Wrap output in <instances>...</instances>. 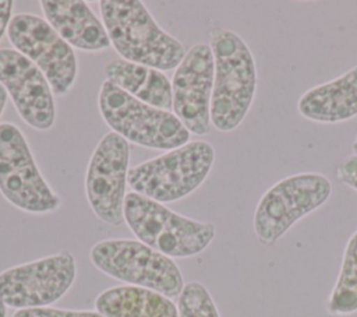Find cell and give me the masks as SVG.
Instances as JSON below:
<instances>
[{
    "label": "cell",
    "mask_w": 357,
    "mask_h": 317,
    "mask_svg": "<svg viewBox=\"0 0 357 317\" xmlns=\"http://www.w3.org/2000/svg\"><path fill=\"white\" fill-rule=\"evenodd\" d=\"M99 10L110 45L123 60L167 71L184 59L183 43L156 24L142 1L100 0Z\"/></svg>",
    "instance_id": "1"
},
{
    "label": "cell",
    "mask_w": 357,
    "mask_h": 317,
    "mask_svg": "<svg viewBox=\"0 0 357 317\" xmlns=\"http://www.w3.org/2000/svg\"><path fill=\"white\" fill-rule=\"evenodd\" d=\"M215 60L211 123L219 131L236 130L245 119L257 91V66L245 40L227 28L209 32Z\"/></svg>",
    "instance_id": "2"
},
{
    "label": "cell",
    "mask_w": 357,
    "mask_h": 317,
    "mask_svg": "<svg viewBox=\"0 0 357 317\" xmlns=\"http://www.w3.org/2000/svg\"><path fill=\"white\" fill-rule=\"evenodd\" d=\"M123 212L124 222L139 242L170 258L202 253L216 235L212 222L183 216L134 191L126 194Z\"/></svg>",
    "instance_id": "3"
},
{
    "label": "cell",
    "mask_w": 357,
    "mask_h": 317,
    "mask_svg": "<svg viewBox=\"0 0 357 317\" xmlns=\"http://www.w3.org/2000/svg\"><path fill=\"white\" fill-rule=\"evenodd\" d=\"M215 149L208 141L187 144L128 169V186L134 193L158 202H173L195 191L208 177Z\"/></svg>",
    "instance_id": "4"
},
{
    "label": "cell",
    "mask_w": 357,
    "mask_h": 317,
    "mask_svg": "<svg viewBox=\"0 0 357 317\" xmlns=\"http://www.w3.org/2000/svg\"><path fill=\"white\" fill-rule=\"evenodd\" d=\"M98 105L105 123L126 141L165 151L190 141L191 133L173 112L146 105L106 80L102 82Z\"/></svg>",
    "instance_id": "5"
},
{
    "label": "cell",
    "mask_w": 357,
    "mask_h": 317,
    "mask_svg": "<svg viewBox=\"0 0 357 317\" xmlns=\"http://www.w3.org/2000/svg\"><path fill=\"white\" fill-rule=\"evenodd\" d=\"M91 263L103 274L134 286L178 297L184 279L177 264L139 240L107 239L92 246Z\"/></svg>",
    "instance_id": "6"
},
{
    "label": "cell",
    "mask_w": 357,
    "mask_h": 317,
    "mask_svg": "<svg viewBox=\"0 0 357 317\" xmlns=\"http://www.w3.org/2000/svg\"><path fill=\"white\" fill-rule=\"evenodd\" d=\"M332 194L331 180L304 172L276 182L259 198L254 212V232L265 246L275 244L297 221L322 207Z\"/></svg>",
    "instance_id": "7"
},
{
    "label": "cell",
    "mask_w": 357,
    "mask_h": 317,
    "mask_svg": "<svg viewBox=\"0 0 357 317\" xmlns=\"http://www.w3.org/2000/svg\"><path fill=\"white\" fill-rule=\"evenodd\" d=\"M0 193L14 207L31 214L54 212L61 198L42 177L31 148L13 123H0Z\"/></svg>",
    "instance_id": "8"
},
{
    "label": "cell",
    "mask_w": 357,
    "mask_h": 317,
    "mask_svg": "<svg viewBox=\"0 0 357 317\" xmlns=\"http://www.w3.org/2000/svg\"><path fill=\"white\" fill-rule=\"evenodd\" d=\"M77 264L68 250L0 272V300L17 310L47 307L73 286Z\"/></svg>",
    "instance_id": "9"
},
{
    "label": "cell",
    "mask_w": 357,
    "mask_h": 317,
    "mask_svg": "<svg viewBox=\"0 0 357 317\" xmlns=\"http://www.w3.org/2000/svg\"><path fill=\"white\" fill-rule=\"evenodd\" d=\"M17 52L28 57L46 77L53 94L66 95L77 78V57L73 47L42 17L20 13L7 28Z\"/></svg>",
    "instance_id": "10"
},
{
    "label": "cell",
    "mask_w": 357,
    "mask_h": 317,
    "mask_svg": "<svg viewBox=\"0 0 357 317\" xmlns=\"http://www.w3.org/2000/svg\"><path fill=\"white\" fill-rule=\"evenodd\" d=\"M130 147L117 133L105 134L95 147L86 175L85 191L93 214L112 226L124 222Z\"/></svg>",
    "instance_id": "11"
},
{
    "label": "cell",
    "mask_w": 357,
    "mask_h": 317,
    "mask_svg": "<svg viewBox=\"0 0 357 317\" xmlns=\"http://www.w3.org/2000/svg\"><path fill=\"white\" fill-rule=\"evenodd\" d=\"M215 60L209 43L190 47L172 80L173 113L195 135L211 131Z\"/></svg>",
    "instance_id": "12"
},
{
    "label": "cell",
    "mask_w": 357,
    "mask_h": 317,
    "mask_svg": "<svg viewBox=\"0 0 357 317\" xmlns=\"http://www.w3.org/2000/svg\"><path fill=\"white\" fill-rule=\"evenodd\" d=\"M0 84L28 126L45 131L54 124L53 91L46 77L15 49H0Z\"/></svg>",
    "instance_id": "13"
},
{
    "label": "cell",
    "mask_w": 357,
    "mask_h": 317,
    "mask_svg": "<svg viewBox=\"0 0 357 317\" xmlns=\"http://www.w3.org/2000/svg\"><path fill=\"white\" fill-rule=\"evenodd\" d=\"M45 20L71 46L86 52H99L110 46L103 22L88 3L79 0H42Z\"/></svg>",
    "instance_id": "14"
},
{
    "label": "cell",
    "mask_w": 357,
    "mask_h": 317,
    "mask_svg": "<svg viewBox=\"0 0 357 317\" xmlns=\"http://www.w3.org/2000/svg\"><path fill=\"white\" fill-rule=\"evenodd\" d=\"M297 109L301 116L317 123H340L357 116V66L305 91Z\"/></svg>",
    "instance_id": "15"
},
{
    "label": "cell",
    "mask_w": 357,
    "mask_h": 317,
    "mask_svg": "<svg viewBox=\"0 0 357 317\" xmlns=\"http://www.w3.org/2000/svg\"><path fill=\"white\" fill-rule=\"evenodd\" d=\"M106 81L114 84L135 99L162 110H173L172 82L163 71L123 59L105 66Z\"/></svg>",
    "instance_id": "16"
},
{
    "label": "cell",
    "mask_w": 357,
    "mask_h": 317,
    "mask_svg": "<svg viewBox=\"0 0 357 317\" xmlns=\"http://www.w3.org/2000/svg\"><path fill=\"white\" fill-rule=\"evenodd\" d=\"M95 309L103 317H178L172 299L134 285L103 290L95 299Z\"/></svg>",
    "instance_id": "17"
},
{
    "label": "cell",
    "mask_w": 357,
    "mask_h": 317,
    "mask_svg": "<svg viewBox=\"0 0 357 317\" xmlns=\"http://www.w3.org/2000/svg\"><path fill=\"white\" fill-rule=\"evenodd\" d=\"M326 309L332 316H350L357 311V230L346 244L340 272Z\"/></svg>",
    "instance_id": "18"
},
{
    "label": "cell",
    "mask_w": 357,
    "mask_h": 317,
    "mask_svg": "<svg viewBox=\"0 0 357 317\" xmlns=\"http://www.w3.org/2000/svg\"><path fill=\"white\" fill-rule=\"evenodd\" d=\"M178 317H220L209 290L197 281L184 285L177 300Z\"/></svg>",
    "instance_id": "19"
},
{
    "label": "cell",
    "mask_w": 357,
    "mask_h": 317,
    "mask_svg": "<svg viewBox=\"0 0 357 317\" xmlns=\"http://www.w3.org/2000/svg\"><path fill=\"white\" fill-rule=\"evenodd\" d=\"M13 317H103L92 310H64L54 307H35L15 310Z\"/></svg>",
    "instance_id": "20"
},
{
    "label": "cell",
    "mask_w": 357,
    "mask_h": 317,
    "mask_svg": "<svg viewBox=\"0 0 357 317\" xmlns=\"http://www.w3.org/2000/svg\"><path fill=\"white\" fill-rule=\"evenodd\" d=\"M336 177L340 183L357 191V154L344 158L337 165Z\"/></svg>",
    "instance_id": "21"
},
{
    "label": "cell",
    "mask_w": 357,
    "mask_h": 317,
    "mask_svg": "<svg viewBox=\"0 0 357 317\" xmlns=\"http://www.w3.org/2000/svg\"><path fill=\"white\" fill-rule=\"evenodd\" d=\"M11 11H13V1L11 0H0V39L8 28L11 21Z\"/></svg>",
    "instance_id": "22"
},
{
    "label": "cell",
    "mask_w": 357,
    "mask_h": 317,
    "mask_svg": "<svg viewBox=\"0 0 357 317\" xmlns=\"http://www.w3.org/2000/svg\"><path fill=\"white\" fill-rule=\"evenodd\" d=\"M7 92H6V89L3 88V85L0 84V116H1V113H3V110H4V106H6V102H7Z\"/></svg>",
    "instance_id": "23"
},
{
    "label": "cell",
    "mask_w": 357,
    "mask_h": 317,
    "mask_svg": "<svg viewBox=\"0 0 357 317\" xmlns=\"http://www.w3.org/2000/svg\"><path fill=\"white\" fill-rule=\"evenodd\" d=\"M7 314V309H6V304L0 300V317H6Z\"/></svg>",
    "instance_id": "24"
},
{
    "label": "cell",
    "mask_w": 357,
    "mask_h": 317,
    "mask_svg": "<svg viewBox=\"0 0 357 317\" xmlns=\"http://www.w3.org/2000/svg\"><path fill=\"white\" fill-rule=\"evenodd\" d=\"M351 148H353V152H354V154H357V135H356V138H354V142H353Z\"/></svg>",
    "instance_id": "25"
}]
</instances>
